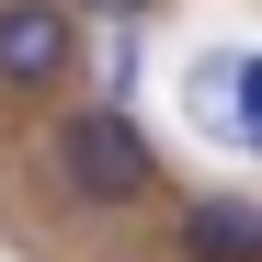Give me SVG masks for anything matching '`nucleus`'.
Here are the masks:
<instances>
[{
    "label": "nucleus",
    "mask_w": 262,
    "mask_h": 262,
    "mask_svg": "<svg viewBox=\"0 0 262 262\" xmlns=\"http://www.w3.org/2000/svg\"><path fill=\"white\" fill-rule=\"evenodd\" d=\"M239 137H251V148H262V114H251V125H239Z\"/></svg>",
    "instance_id": "nucleus-7"
},
{
    "label": "nucleus",
    "mask_w": 262,
    "mask_h": 262,
    "mask_svg": "<svg viewBox=\"0 0 262 262\" xmlns=\"http://www.w3.org/2000/svg\"><path fill=\"white\" fill-rule=\"evenodd\" d=\"M69 57H80L69 0H0V92H57Z\"/></svg>",
    "instance_id": "nucleus-2"
},
{
    "label": "nucleus",
    "mask_w": 262,
    "mask_h": 262,
    "mask_svg": "<svg viewBox=\"0 0 262 262\" xmlns=\"http://www.w3.org/2000/svg\"><path fill=\"white\" fill-rule=\"evenodd\" d=\"M69 12H103V23H137L148 0H69Z\"/></svg>",
    "instance_id": "nucleus-6"
},
{
    "label": "nucleus",
    "mask_w": 262,
    "mask_h": 262,
    "mask_svg": "<svg viewBox=\"0 0 262 262\" xmlns=\"http://www.w3.org/2000/svg\"><path fill=\"white\" fill-rule=\"evenodd\" d=\"M183 103H194V125H205V137H239V57H228V46H216V57H194Z\"/></svg>",
    "instance_id": "nucleus-4"
},
{
    "label": "nucleus",
    "mask_w": 262,
    "mask_h": 262,
    "mask_svg": "<svg viewBox=\"0 0 262 262\" xmlns=\"http://www.w3.org/2000/svg\"><path fill=\"white\" fill-rule=\"evenodd\" d=\"M183 262H262V205L251 194H205L183 216Z\"/></svg>",
    "instance_id": "nucleus-3"
},
{
    "label": "nucleus",
    "mask_w": 262,
    "mask_h": 262,
    "mask_svg": "<svg viewBox=\"0 0 262 262\" xmlns=\"http://www.w3.org/2000/svg\"><path fill=\"white\" fill-rule=\"evenodd\" d=\"M57 183L80 205H137L160 183V148L125 103H80V114H57Z\"/></svg>",
    "instance_id": "nucleus-1"
},
{
    "label": "nucleus",
    "mask_w": 262,
    "mask_h": 262,
    "mask_svg": "<svg viewBox=\"0 0 262 262\" xmlns=\"http://www.w3.org/2000/svg\"><path fill=\"white\" fill-rule=\"evenodd\" d=\"M251 114H262V46L239 57V125H251Z\"/></svg>",
    "instance_id": "nucleus-5"
}]
</instances>
